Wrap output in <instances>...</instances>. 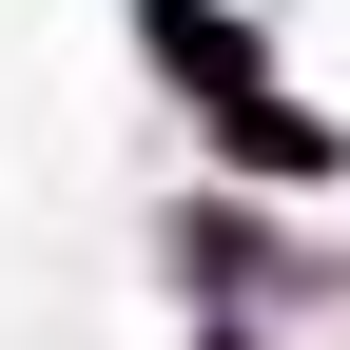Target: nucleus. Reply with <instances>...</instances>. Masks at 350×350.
<instances>
[{
    "label": "nucleus",
    "instance_id": "1",
    "mask_svg": "<svg viewBox=\"0 0 350 350\" xmlns=\"http://www.w3.org/2000/svg\"><path fill=\"white\" fill-rule=\"evenodd\" d=\"M137 59L175 78V98H253V20L234 0H137Z\"/></svg>",
    "mask_w": 350,
    "mask_h": 350
},
{
    "label": "nucleus",
    "instance_id": "2",
    "mask_svg": "<svg viewBox=\"0 0 350 350\" xmlns=\"http://www.w3.org/2000/svg\"><path fill=\"white\" fill-rule=\"evenodd\" d=\"M214 137H234V175H273V195H312V175H350V156H331V137H312L292 98H214Z\"/></svg>",
    "mask_w": 350,
    "mask_h": 350
}]
</instances>
